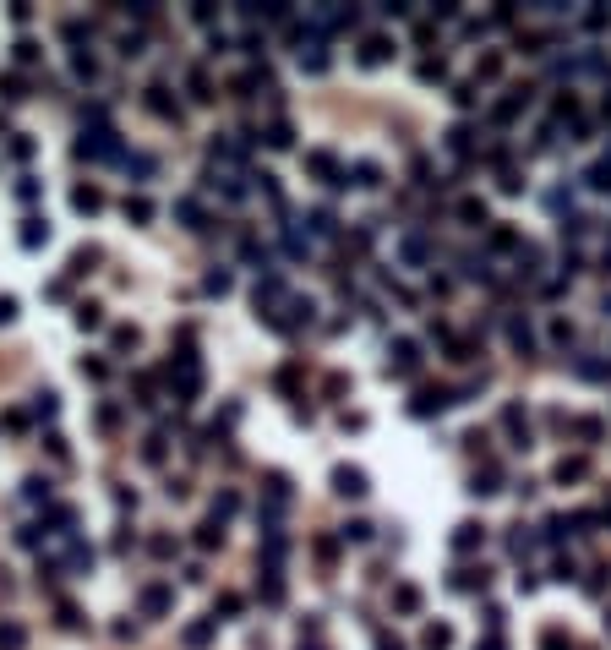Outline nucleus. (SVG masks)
<instances>
[{
  "mask_svg": "<svg viewBox=\"0 0 611 650\" xmlns=\"http://www.w3.org/2000/svg\"><path fill=\"white\" fill-rule=\"evenodd\" d=\"M22 241H28V246H39V241H49V224H44V219H28V230H22Z\"/></svg>",
  "mask_w": 611,
  "mask_h": 650,
  "instance_id": "nucleus-1",
  "label": "nucleus"
}]
</instances>
